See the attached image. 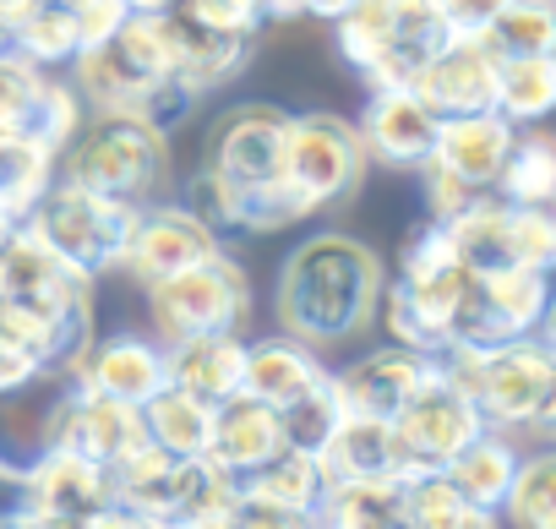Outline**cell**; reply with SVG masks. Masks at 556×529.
Masks as SVG:
<instances>
[{"mask_svg":"<svg viewBox=\"0 0 556 529\" xmlns=\"http://www.w3.org/2000/svg\"><path fill=\"white\" fill-rule=\"evenodd\" d=\"M382 285H388V268L361 235L317 229L278 262V285H273L278 333L312 344L317 355L371 339Z\"/></svg>","mask_w":556,"mask_h":529,"instance_id":"1","label":"cell"},{"mask_svg":"<svg viewBox=\"0 0 556 529\" xmlns=\"http://www.w3.org/2000/svg\"><path fill=\"white\" fill-rule=\"evenodd\" d=\"M437 371L480 410V420L491 431H513V437H545L551 415H556V355L545 333H523L491 350H469V344H442Z\"/></svg>","mask_w":556,"mask_h":529,"instance_id":"2","label":"cell"},{"mask_svg":"<svg viewBox=\"0 0 556 529\" xmlns=\"http://www.w3.org/2000/svg\"><path fill=\"white\" fill-rule=\"evenodd\" d=\"M55 180H72L83 191L153 207L169 180V137L131 115H93L83 131L55 153Z\"/></svg>","mask_w":556,"mask_h":529,"instance_id":"3","label":"cell"},{"mask_svg":"<svg viewBox=\"0 0 556 529\" xmlns=\"http://www.w3.org/2000/svg\"><path fill=\"white\" fill-rule=\"evenodd\" d=\"M148 295V328L164 350L207 339V333H240L251 323V274L235 251H213L191 268L159 279Z\"/></svg>","mask_w":556,"mask_h":529,"instance_id":"4","label":"cell"},{"mask_svg":"<svg viewBox=\"0 0 556 529\" xmlns=\"http://www.w3.org/2000/svg\"><path fill=\"white\" fill-rule=\"evenodd\" d=\"M175 72V17L169 12H131L104 45L72 55V88L93 115H126L131 99Z\"/></svg>","mask_w":556,"mask_h":529,"instance_id":"5","label":"cell"},{"mask_svg":"<svg viewBox=\"0 0 556 529\" xmlns=\"http://www.w3.org/2000/svg\"><path fill=\"white\" fill-rule=\"evenodd\" d=\"M142 207L131 202H115V197H99V191H83L72 180H55L34 207H28V229L66 262V268L88 274L93 285L104 274L121 268V251L131 240V224H137Z\"/></svg>","mask_w":556,"mask_h":529,"instance_id":"6","label":"cell"},{"mask_svg":"<svg viewBox=\"0 0 556 529\" xmlns=\"http://www.w3.org/2000/svg\"><path fill=\"white\" fill-rule=\"evenodd\" d=\"M366 175V148H361V131L339 115H290L285 126V164H278V180H285L306 213L317 218L323 207H339L355 197Z\"/></svg>","mask_w":556,"mask_h":529,"instance_id":"7","label":"cell"},{"mask_svg":"<svg viewBox=\"0 0 556 529\" xmlns=\"http://www.w3.org/2000/svg\"><path fill=\"white\" fill-rule=\"evenodd\" d=\"M0 328L34 350L45 377H72L93 344V279L66 274L39 295H0Z\"/></svg>","mask_w":556,"mask_h":529,"instance_id":"8","label":"cell"},{"mask_svg":"<svg viewBox=\"0 0 556 529\" xmlns=\"http://www.w3.org/2000/svg\"><path fill=\"white\" fill-rule=\"evenodd\" d=\"M545 328H551V268H496V274H469L447 344L491 350Z\"/></svg>","mask_w":556,"mask_h":529,"instance_id":"9","label":"cell"},{"mask_svg":"<svg viewBox=\"0 0 556 529\" xmlns=\"http://www.w3.org/2000/svg\"><path fill=\"white\" fill-rule=\"evenodd\" d=\"M475 431H485L480 410H475V404L437 371V361H431V377H426V382L409 393V404L393 415L404 480H409V475H426V469H447L453 453H458Z\"/></svg>","mask_w":556,"mask_h":529,"instance_id":"10","label":"cell"},{"mask_svg":"<svg viewBox=\"0 0 556 529\" xmlns=\"http://www.w3.org/2000/svg\"><path fill=\"white\" fill-rule=\"evenodd\" d=\"M148 442L142 431V410L137 404H121V399H104L83 382H61L55 393V410H50V448H66L99 469H115L126 453H137Z\"/></svg>","mask_w":556,"mask_h":529,"instance_id":"11","label":"cell"},{"mask_svg":"<svg viewBox=\"0 0 556 529\" xmlns=\"http://www.w3.org/2000/svg\"><path fill=\"white\" fill-rule=\"evenodd\" d=\"M213 251H224V245H218L180 202H153V207L137 213L131 240H126V251H121V268H115V274H126L137 290H148V285H159V279L191 268V262H202V256H213Z\"/></svg>","mask_w":556,"mask_h":529,"instance_id":"12","label":"cell"},{"mask_svg":"<svg viewBox=\"0 0 556 529\" xmlns=\"http://www.w3.org/2000/svg\"><path fill=\"white\" fill-rule=\"evenodd\" d=\"M285 126H290V110L278 104H235L218 115L202 164L235 186H267L278 180V164H285Z\"/></svg>","mask_w":556,"mask_h":529,"instance_id":"13","label":"cell"},{"mask_svg":"<svg viewBox=\"0 0 556 529\" xmlns=\"http://www.w3.org/2000/svg\"><path fill=\"white\" fill-rule=\"evenodd\" d=\"M426 377H431V355H415V350H399V344H377V350L355 355L350 366L328 371V388H333L344 415L393 420Z\"/></svg>","mask_w":556,"mask_h":529,"instance_id":"14","label":"cell"},{"mask_svg":"<svg viewBox=\"0 0 556 529\" xmlns=\"http://www.w3.org/2000/svg\"><path fill=\"white\" fill-rule=\"evenodd\" d=\"M104 502H110V475L66 448H45L17 480V507L45 518L50 529H72Z\"/></svg>","mask_w":556,"mask_h":529,"instance_id":"15","label":"cell"},{"mask_svg":"<svg viewBox=\"0 0 556 529\" xmlns=\"http://www.w3.org/2000/svg\"><path fill=\"white\" fill-rule=\"evenodd\" d=\"M72 382L142 410L169 382V350L153 333H104V339L93 333V344H88L83 366L72 371Z\"/></svg>","mask_w":556,"mask_h":529,"instance_id":"16","label":"cell"},{"mask_svg":"<svg viewBox=\"0 0 556 529\" xmlns=\"http://www.w3.org/2000/svg\"><path fill=\"white\" fill-rule=\"evenodd\" d=\"M409 93L437 115H480L496 104V55L480 45V39H447L426 66L420 77L409 83Z\"/></svg>","mask_w":556,"mask_h":529,"instance_id":"17","label":"cell"},{"mask_svg":"<svg viewBox=\"0 0 556 529\" xmlns=\"http://www.w3.org/2000/svg\"><path fill=\"white\" fill-rule=\"evenodd\" d=\"M366 159H382L393 169H420L431 159V137H437V115L409 93V88H377L355 121Z\"/></svg>","mask_w":556,"mask_h":529,"instance_id":"18","label":"cell"},{"mask_svg":"<svg viewBox=\"0 0 556 529\" xmlns=\"http://www.w3.org/2000/svg\"><path fill=\"white\" fill-rule=\"evenodd\" d=\"M507 148H513V126H507L496 110H480V115H447V121H437L431 164H442L447 175H458L469 191H491V180H496Z\"/></svg>","mask_w":556,"mask_h":529,"instance_id":"19","label":"cell"},{"mask_svg":"<svg viewBox=\"0 0 556 529\" xmlns=\"http://www.w3.org/2000/svg\"><path fill=\"white\" fill-rule=\"evenodd\" d=\"M328 382V366L312 344L290 339V333H273V339H245V377H240V393L285 410L295 399H306L312 388Z\"/></svg>","mask_w":556,"mask_h":529,"instance_id":"20","label":"cell"},{"mask_svg":"<svg viewBox=\"0 0 556 529\" xmlns=\"http://www.w3.org/2000/svg\"><path fill=\"white\" fill-rule=\"evenodd\" d=\"M285 448V426H278V410L251 399V393H235L224 404H213V431H207V453L218 469L229 475H245L256 469L262 458H273Z\"/></svg>","mask_w":556,"mask_h":529,"instance_id":"21","label":"cell"},{"mask_svg":"<svg viewBox=\"0 0 556 529\" xmlns=\"http://www.w3.org/2000/svg\"><path fill=\"white\" fill-rule=\"evenodd\" d=\"M453 256L464 274H496V268H523L518 262V235H513V202L480 191L464 213L442 218Z\"/></svg>","mask_w":556,"mask_h":529,"instance_id":"22","label":"cell"},{"mask_svg":"<svg viewBox=\"0 0 556 529\" xmlns=\"http://www.w3.org/2000/svg\"><path fill=\"white\" fill-rule=\"evenodd\" d=\"M317 464H323L328 486H339V480H371V475H404L393 420H366V415H339L333 437L317 448Z\"/></svg>","mask_w":556,"mask_h":529,"instance_id":"23","label":"cell"},{"mask_svg":"<svg viewBox=\"0 0 556 529\" xmlns=\"http://www.w3.org/2000/svg\"><path fill=\"white\" fill-rule=\"evenodd\" d=\"M518 458H523V437H513V431H491V426H485V431H475V437L453 453L447 480L464 491L469 507L496 513L502 496H507V486H513V475H518Z\"/></svg>","mask_w":556,"mask_h":529,"instance_id":"24","label":"cell"},{"mask_svg":"<svg viewBox=\"0 0 556 529\" xmlns=\"http://www.w3.org/2000/svg\"><path fill=\"white\" fill-rule=\"evenodd\" d=\"M240 377H245V339L240 333H207V339H191V344L169 350V382L186 388L202 404L235 399Z\"/></svg>","mask_w":556,"mask_h":529,"instance_id":"25","label":"cell"},{"mask_svg":"<svg viewBox=\"0 0 556 529\" xmlns=\"http://www.w3.org/2000/svg\"><path fill=\"white\" fill-rule=\"evenodd\" d=\"M169 17H175V77H180L191 93L224 88V83H235V77L245 72L251 39H240V34H213V28L191 23V17L175 12V7H169Z\"/></svg>","mask_w":556,"mask_h":529,"instance_id":"26","label":"cell"},{"mask_svg":"<svg viewBox=\"0 0 556 529\" xmlns=\"http://www.w3.org/2000/svg\"><path fill=\"white\" fill-rule=\"evenodd\" d=\"M317 524L328 529H409L404 518V475H371V480H339L323 491Z\"/></svg>","mask_w":556,"mask_h":529,"instance_id":"27","label":"cell"},{"mask_svg":"<svg viewBox=\"0 0 556 529\" xmlns=\"http://www.w3.org/2000/svg\"><path fill=\"white\" fill-rule=\"evenodd\" d=\"M240 480V496H256V502H273V507H295V513H312L323 507V491H328V475L317 464V453H295V448H278L273 458H262L256 469L235 475Z\"/></svg>","mask_w":556,"mask_h":529,"instance_id":"28","label":"cell"},{"mask_svg":"<svg viewBox=\"0 0 556 529\" xmlns=\"http://www.w3.org/2000/svg\"><path fill=\"white\" fill-rule=\"evenodd\" d=\"M491 197H502L513 207H551L556 202V142L540 126L513 131V148L491 180Z\"/></svg>","mask_w":556,"mask_h":529,"instance_id":"29","label":"cell"},{"mask_svg":"<svg viewBox=\"0 0 556 529\" xmlns=\"http://www.w3.org/2000/svg\"><path fill=\"white\" fill-rule=\"evenodd\" d=\"M142 431L153 448L175 453V458H202L207 453V431H213V404L191 399L186 388L164 382L148 404H142Z\"/></svg>","mask_w":556,"mask_h":529,"instance_id":"30","label":"cell"},{"mask_svg":"<svg viewBox=\"0 0 556 529\" xmlns=\"http://www.w3.org/2000/svg\"><path fill=\"white\" fill-rule=\"evenodd\" d=\"M513 131L540 126L556 110V55H523V61H496V104H491Z\"/></svg>","mask_w":556,"mask_h":529,"instance_id":"31","label":"cell"},{"mask_svg":"<svg viewBox=\"0 0 556 529\" xmlns=\"http://www.w3.org/2000/svg\"><path fill=\"white\" fill-rule=\"evenodd\" d=\"M502 529H556V453L551 448H523L518 475L496 507Z\"/></svg>","mask_w":556,"mask_h":529,"instance_id":"32","label":"cell"},{"mask_svg":"<svg viewBox=\"0 0 556 529\" xmlns=\"http://www.w3.org/2000/svg\"><path fill=\"white\" fill-rule=\"evenodd\" d=\"M55 186V153L23 131H0V213L28 218V207Z\"/></svg>","mask_w":556,"mask_h":529,"instance_id":"33","label":"cell"},{"mask_svg":"<svg viewBox=\"0 0 556 529\" xmlns=\"http://www.w3.org/2000/svg\"><path fill=\"white\" fill-rule=\"evenodd\" d=\"M480 45L496 61H523V55H556V7L551 0H507L480 34Z\"/></svg>","mask_w":556,"mask_h":529,"instance_id":"34","label":"cell"},{"mask_svg":"<svg viewBox=\"0 0 556 529\" xmlns=\"http://www.w3.org/2000/svg\"><path fill=\"white\" fill-rule=\"evenodd\" d=\"M12 50L28 55L34 66H45V72L72 66V55H77L83 45H77V28H72L66 0H28L23 17L12 23Z\"/></svg>","mask_w":556,"mask_h":529,"instance_id":"35","label":"cell"},{"mask_svg":"<svg viewBox=\"0 0 556 529\" xmlns=\"http://www.w3.org/2000/svg\"><path fill=\"white\" fill-rule=\"evenodd\" d=\"M83 121H88V104L77 99V88H72L66 77H50V72H45V83H39V93H34V110H28V121H23V137H34L39 148L61 153V148L83 131Z\"/></svg>","mask_w":556,"mask_h":529,"instance_id":"36","label":"cell"},{"mask_svg":"<svg viewBox=\"0 0 556 529\" xmlns=\"http://www.w3.org/2000/svg\"><path fill=\"white\" fill-rule=\"evenodd\" d=\"M469 513H480V507L464 502V491L447 480V469H426V475L404 480V518H409V529H453Z\"/></svg>","mask_w":556,"mask_h":529,"instance_id":"37","label":"cell"},{"mask_svg":"<svg viewBox=\"0 0 556 529\" xmlns=\"http://www.w3.org/2000/svg\"><path fill=\"white\" fill-rule=\"evenodd\" d=\"M339 415H344V410H339L333 388H328V382L312 388L306 399H295V404L278 410V426H285V448H295V453H317V448L333 437Z\"/></svg>","mask_w":556,"mask_h":529,"instance_id":"38","label":"cell"},{"mask_svg":"<svg viewBox=\"0 0 556 529\" xmlns=\"http://www.w3.org/2000/svg\"><path fill=\"white\" fill-rule=\"evenodd\" d=\"M447 268H458L447 229H442L437 218H420V224L404 235V245H399V274H393V279L420 285V279H437V274H447Z\"/></svg>","mask_w":556,"mask_h":529,"instance_id":"39","label":"cell"},{"mask_svg":"<svg viewBox=\"0 0 556 529\" xmlns=\"http://www.w3.org/2000/svg\"><path fill=\"white\" fill-rule=\"evenodd\" d=\"M197 104H202V93H191V88L169 72V77L148 83V88L131 99V110H126V115H131V121H142V126H153L159 137H169L180 121H191V110H197Z\"/></svg>","mask_w":556,"mask_h":529,"instance_id":"40","label":"cell"},{"mask_svg":"<svg viewBox=\"0 0 556 529\" xmlns=\"http://www.w3.org/2000/svg\"><path fill=\"white\" fill-rule=\"evenodd\" d=\"M39 83H45V66H34L17 50H0V131H23Z\"/></svg>","mask_w":556,"mask_h":529,"instance_id":"41","label":"cell"},{"mask_svg":"<svg viewBox=\"0 0 556 529\" xmlns=\"http://www.w3.org/2000/svg\"><path fill=\"white\" fill-rule=\"evenodd\" d=\"M175 12H186L213 34H240V39H256L262 28V0H175Z\"/></svg>","mask_w":556,"mask_h":529,"instance_id":"42","label":"cell"},{"mask_svg":"<svg viewBox=\"0 0 556 529\" xmlns=\"http://www.w3.org/2000/svg\"><path fill=\"white\" fill-rule=\"evenodd\" d=\"M218 529H317V518L295 513V507L256 502V496H235V507L218 518Z\"/></svg>","mask_w":556,"mask_h":529,"instance_id":"43","label":"cell"},{"mask_svg":"<svg viewBox=\"0 0 556 529\" xmlns=\"http://www.w3.org/2000/svg\"><path fill=\"white\" fill-rule=\"evenodd\" d=\"M66 12H72V28H77V45H83V50L104 45V39L131 17L126 0H66Z\"/></svg>","mask_w":556,"mask_h":529,"instance_id":"44","label":"cell"},{"mask_svg":"<svg viewBox=\"0 0 556 529\" xmlns=\"http://www.w3.org/2000/svg\"><path fill=\"white\" fill-rule=\"evenodd\" d=\"M420 180H426V218H437V224H442V218H453V213H464V207L480 197V191H469L458 175H447V169H442V164H431V159L420 164Z\"/></svg>","mask_w":556,"mask_h":529,"instance_id":"45","label":"cell"},{"mask_svg":"<svg viewBox=\"0 0 556 529\" xmlns=\"http://www.w3.org/2000/svg\"><path fill=\"white\" fill-rule=\"evenodd\" d=\"M507 0H437V17L453 39H480Z\"/></svg>","mask_w":556,"mask_h":529,"instance_id":"46","label":"cell"},{"mask_svg":"<svg viewBox=\"0 0 556 529\" xmlns=\"http://www.w3.org/2000/svg\"><path fill=\"white\" fill-rule=\"evenodd\" d=\"M45 377V366L34 361V350L23 344V339H12L7 328H0V399L7 393H23V388H34Z\"/></svg>","mask_w":556,"mask_h":529,"instance_id":"47","label":"cell"},{"mask_svg":"<svg viewBox=\"0 0 556 529\" xmlns=\"http://www.w3.org/2000/svg\"><path fill=\"white\" fill-rule=\"evenodd\" d=\"M72 529H153L142 513H131V507H121V502H104V507H93L88 518H77Z\"/></svg>","mask_w":556,"mask_h":529,"instance_id":"48","label":"cell"},{"mask_svg":"<svg viewBox=\"0 0 556 529\" xmlns=\"http://www.w3.org/2000/svg\"><path fill=\"white\" fill-rule=\"evenodd\" d=\"M350 7H355V0H301V12L306 17H323V23H339Z\"/></svg>","mask_w":556,"mask_h":529,"instance_id":"49","label":"cell"},{"mask_svg":"<svg viewBox=\"0 0 556 529\" xmlns=\"http://www.w3.org/2000/svg\"><path fill=\"white\" fill-rule=\"evenodd\" d=\"M295 17H306L301 0H262V23H295Z\"/></svg>","mask_w":556,"mask_h":529,"instance_id":"50","label":"cell"},{"mask_svg":"<svg viewBox=\"0 0 556 529\" xmlns=\"http://www.w3.org/2000/svg\"><path fill=\"white\" fill-rule=\"evenodd\" d=\"M0 529H50V524L34 518V513H23V507H12V513H0Z\"/></svg>","mask_w":556,"mask_h":529,"instance_id":"51","label":"cell"},{"mask_svg":"<svg viewBox=\"0 0 556 529\" xmlns=\"http://www.w3.org/2000/svg\"><path fill=\"white\" fill-rule=\"evenodd\" d=\"M453 529H502V524H496V513H469V518L453 524Z\"/></svg>","mask_w":556,"mask_h":529,"instance_id":"52","label":"cell"},{"mask_svg":"<svg viewBox=\"0 0 556 529\" xmlns=\"http://www.w3.org/2000/svg\"><path fill=\"white\" fill-rule=\"evenodd\" d=\"M126 7H131V12H169L175 0H126Z\"/></svg>","mask_w":556,"mask_h":529,"instance_id":"53","label":"cell"},{"mask_svg":"<svg viewBox=\"0 0 556 529\" xmlns=\"http://www.w3.org/2000/svg\"><path fill=\"white\" fill-rule=\"evenodd\" d=\"M317 529H328V524H317Z\"/></svg>","mask_w":556,"mask_h":529,"instance_id":"54","label":"cell"}]
</instances>
